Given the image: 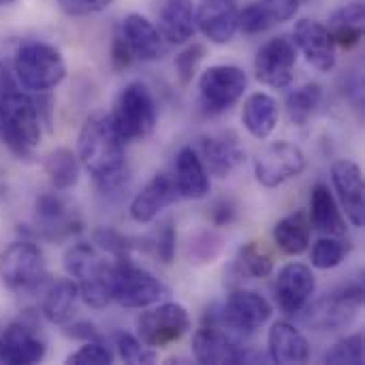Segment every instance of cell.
<instances>
[{
    "mask_svg": "<svg viewBox=\"0 0 365 365\" xmlns=\"http://www.w3.org/2000/svg\"><path fill=\"white\" fill-rule=\"evenodd\" d=\"M190 314L178 302H165L137 319V336L152 349H165L190 331Z\"/></svg>",
    "mask_w": 365,
    "mask_h": 365,
    "instance_id": "11",
    "label": "cell"
},
{
    "mask_svg": "<svg viewBox=\"0 0 365 365\" xmlns=\"http://www.w3.org/2000/svg\"><path fill=\"white\" fill-rule=\"evenodd\" d=\"M111 118L124 141L148 139L158 124V107L154 94L141 81L126 83L118 94Z\"/></svg>",
    "mask_w": 365,
    "mask_h": 365,
    "instance_id": "6",
    "label": "cell"
},
{
    "mask_svg": "<svg viewBox=\"0 0 365 365\" xmlns=\"http://www.w3.org/2000/svg\"><path fill=\"white\" fill-rule=\"evenodd\" d=\"M274 272L272 255L257 242L242 246L231 265V274L237 280H263Z\"/></svg>",
    "mask_w": 365,
    "mask_h": 365,
    "instance_id": "34",
    "label": "cell"
},
{
    "mask_svg": "<svg viewBox=\"0 0 365 365\" xmlns=\"http://www.w3.org/2000/svg\"><path fill=\"white\" fill-rule=\"evenodd\" d=\"M293 43L297 51H302V56L308 60V64L314 66L319 73H329L336 68V43L325 24L310 17L299 19L293 30Z\"/></svg>",
    "mask_w": 365,
    "mask_h": 365,
    "instance_id": "19",
    "label": "cell"
},
{
    "mask_svg": "<svg viewBox=\"0 0 365 365\" xmlns=\"http://www.w3.org/2000/svg\"><path fill=\"white\" fill-rule=\"evenodd\" d=\"M15 77L28 92H49L66 77V62L60 49L43 41L24 43L13 58Z\"/></svg>",
    "mask_w": 365,
    "mask_h": 365,
    "instance_id": "4",
    "label": "cell"
},
{
    "mask_svg": "<svg viewBox=\"0 0 365 365\" xmlns=\"http://www.w3.org/2000/svg\"><path fill=\"white\" fill-rule=\"evenodd\" d=\"M325 364L361 365L364 364V334H353L336 342L323 357Z\"/></svg>",
    "mask_w": 365,
    "mask_h": 365,
    "instance_id": "39",
    "label": "cell"
},
{
    "mask_svg": "<svg viewBox=\"0 0 365 365\" xmlns=\"http://www.w3.org/2000/svg\"><path fill=\"white\" fill-rule=\"evenodd\" d=\"M111 299L122 308H150L169 295V289L150 272L133 265L130 261H113L109 276Z\"/></svg>",
    "mask_w": 365,
    "mask_h": 365,
    "instance_id": "7",
    "label": "cell"
},
{
    "mask_svg": "<svg viewBox=\"0 0 365 365\" xmlns=\"http://www.w3.org/2000/svg\"><path fill=\"white\" fill-rule=\"evenodd\" d=\"M113 259H105L103 250L94 244L77 242L64 252V269L77 282L81 302L90 308H105L111 302L109 276Z\"/></svg>",
    "mask_w": 365,
    "mask_h": 365,
    "instance_id": "3",
    "label": "cell"
},
{
    "mask_svg": "<svg viewBox=\"0 0 365 365\" xmlns=\"http://www.w3.org/2000/svg\"><path fill=\"white\" fill-rule=\"evenodd\" d=\"M192 355L199 364L214 365H235V364H257L263 361L261 355L244 349L235 336H231L218 321L216 312L212 310L205 314V323L192 336Z\"/></svg>",
    "mask_w": 365,
    "mask_h": 365,
    "instance_id": "8",
    "label": "cell"
},
{
    "mask_svg": "<svg viewBox=\"0 0 365 365\" xmlns=\"http://www.w3.org/2000/svg\"><path fill=\"white\" fill-rule=\"evenodd\" d=\"M133 62H135V58L130 56L128 47L124 45V41H122L120 34L115 32L113 43H111V64H113V68H115V71H126Z\"/></svg>",
    "mask_w": 365,
    "mask_h": 365,
    "instance_id": "47",
    "label": "cell"
},
{
    "mask_svg": "<svg viewBox=\"0 0 365 365\" xmlns=\"http://www.w3.org/2000/svg\"><path fill=\"white\" fill-rule=\"evenodd\" d=\"M124 139L118 133L111 113L96 111L86 118L77 137V158L81 169L92 175L101 195H118L128 184V165Z\"/></svg>",
    "mask_w": 365,
    "mask_h": 365,
    "instance_id": "1",
    "label": "cell"
},
{
    "mask_svg": "<svg viewBox=\"0 0 365 365\" xmlns=\"http://www.w3.org/2000/svg\"><path fill=\"white\" fill-rule=\"evenodd\" d=\"M323 101V88L314 81H308L287 94V115L291 124L304 126L310 122L314 111Z\"/></svg>",
    "mask_w": 365,
    "mask_h": 365,
    "instance_id": "35",
    "label": "cell"
},
{
    "mask_svg": "<svg viewBox=\"0 0 365 365\" xmlns=\"http://www.w3.org/2000/svg\"><path fill=\"white\" fill-rule=\"evenodd\" d=\"M178 199L173 178L169 173H156L130 201V218L139 225H150Z\"/></svg>",
    "mask_w": 365,
    "mask_h": 365,
    "instance_id": "23",
    "label": "cell"
},
{
    "mask_svg": "<svg viewBox=\"0 0 365 365\" xmlns=\"http://www.w3.org/2000/svg\"><path fill=\"white\" fill-rule=\"evenodd\" d=\"M203 58H205V45L203 43H190L188 47H184L175 56V60H173L175 75H178V79H180V83L184 88L192 83V79L197 75V68L203 62Z\"/></svg>",
    "mask_w": 365,
    "mask_h": 365,
    "instance_id": "41",
    "label": "cell"
},
{
    "mask_svg": "<svg viewBox=\"0 0 365 365\" xmlns=\"http://www.w3.org/2000/svg\"><path fill=\"white\" fill-rule=\"evenodd\" d=\"M297 66V47L287 34L274 36L261 45L255 58V75L263 86L282 90L291 86Z\"/></svg>",
    "mask_w": 365,
    "mask_h": 365,
    "instance_id": "14",
    "label": "cell"
},
{
    "mask_svg": "<svg viewBox=\"0 0 365 365\" xmlns=\"http://www.w3.org/2000/svg\"><path fill=\"white\" fill-rule=\"evenodd\" d=\"M0 353H2V364H41L47 355V342L36 325L26 321H13L0 331Z\"/></svg>",
    "mask_w": 365,
    "mask_h": 365,
    "instance_id": "16",
    "label": "cell"
},
{
    "mask_svg": "<svg viewBox=\"0 0 365 365\" xmlns=\"http://www.w3.org/2000/svg\"><path fill=\"white\" fill-rule=\"evenodd\" d=\"M175 242H178V235H175V227H173V218H167L163 220L154 235L150 237V248L152 252L156 255V259L165 265H171L173 259H175Z\"/></svg>",
    "mask_w": 365,
    "mask_h": 365,
    "instance_id": "42",
    "label": "cell"
},
{
    "mask_svg": "<svg viewBox=\"0 0 365 365\" xmlns=\"http://www.w3.org/2000/svg\"><path fill=\"white\" fill-rule=\"evenodd\" d=\"M280 120V105L267 92H255L244 101L242 122L255 139H267Z\"/></svg>",
    "mask_w": 365,
    "mask_h": 365,
    "instance_id": "30",
    "label": "cell"
},
{
    "mask_svg": "<svg viewBox=\"0 0 365 365\" xmlns=\"http://www.w3.org/2000/svg\"><path fill=\"white\" fill-rule=\"evenodd\" d=\"M222 252V235L216 233L214 229L199 231L192 235L188 244V261L192 265H207L214 263Z\"/></svg>",
    "mask_w": 365,
    "mask_h": 365,
    "instance_id": "38",
    "label": "cell"
},
{
    "mask_svg": "<svg viewBox=\"0 0 365 365\" xmlns=\"http://www.w3.org/2000/svg\"><path fill=\"white\" fill-rule=\"evenodd\" d=\"M64 327V334L73 340H81V342H90V340H101V334L98 329L90 323V321H71Z\"/></svg>",
    "mask_w": 365,
    "mask_h": 365,
    "instance_id": "45",
    "label": "cell"
},
{
    "mask_svg": "<svg viewBox=\"0 0 365 365\" xmlns=\"http://www.w3.org/2000/svg\"><path fill=\"white\" fill-rule=\"evenodd\" d=\"M158 32L169 45H182L195 38V4L192 0H163L158 9Z\"/></svg>",
    "mask_w": 365,
    "mask_h": 365,
    "instance_id": "26",
    "label": "cell"
},
{
    "mask_svg": "<svg viewBox=\"0 0 365 365\" xmlns=\"http://www.w3.org/2000/svg\"><path fill=\"white\" fill-rule=\"evenodd\" d=\"M267 353L274 364H306L310 359V342L295 325L278 321L269 329Z\"/></svg>",
    "mask_w": 365,
    "mask_h": 365,
    "instance_id": "28",
    "label": "cell"
},
{
    "mask_svg": "<svg viewBox=\"0 0 365 365\" xmlns=\"http://www.w3.org/2000/svg\"><path fill=\"white\" fill-rule=\"evenodd\" d=\"M364 2L355 0V2H349L344 6H340L338 11H334L331 17H329L327 30H329L336 47L353 49L355 45H359L361 38H364Z\"/></svg>",
    "mask_w": 365,
    "mask_h": 365,
    "instance_id": "31",
    "label": "cell"
},
{
    "mask_svg": "<svg viewBox=\"0 0 365 365\" xmlns=\"http://www.w3.org/2000/svg\"><path fill=\"white\" fill-rule=\"evenodd\" d=\"M317 291V278L312 267L304 263H289L278 272L274 297L278 308L293 317L304 312V308L310 304L312 295Z\"/></svg>",
    "mask_w": 365,
    "mask_h": 365,
    "instance_id": "17",
    "label": "cell"
},
{
    "mask_svg": "<svg viewBox=\"0 0 365 365\" xmlns=\"http://www.w3.org/2000/svg\"><path fill=\"white\" fill-rule=\"evenodd\" d=\"M94 244L103 252H107L113 261H130V252L135 248V244L126 235L109 227H101L94 231Z\"/></svg>",
    "mask_w": 365,
    "mask_h": 365,
    "instance_id": "40",
    "label": "cell"
},
{
    "mask_svg": "<svg viewBox=\"0 0 365 365\" xmlns=\"http://www.w3.org/2000/svg\"><path fill=\"white\" fill-rule=\"evenodd\" d=\"M331 180L349 222L355 229H361L365 225V184L359 165L353 160H336Z\"/></svg>",
    "mask_w": 365,
    "mask_h": 365,
    "instance_id": "21",
    "label": "cell"
},
{
    "mask_svg": "<svg viewBox=\"0 0 365 365\" xmlns=\"http://www.w3.org/2000/svg\"><path fill=\"white\" fill-rule=\"evenodd\" d=\"M302 0H255L246 4L237 15V30L255 36L267 32L276 24L293 19L299 11Z\"/></svg>",
    "mask_w": 365,
    "mask_h": 365,
    "instance_id": "24",
    "label": "cell"
},
{
    "mask_svg": "<svg viewBox=\"0 0 365 365\" xmlns=\"http://www.w3.org/2000/svg\"><path fill=\"white\" fill-rule=\"evenodd\" d=\"M248 88V75L233 64H216L201 73L199 94L205 113L220 115L237 105Z\"/></svg>",
    "mask_w": 365,
    "mask_h": 365,
    "instance_id": "10",
    "label": "cell"
},
{
    "mask_svg": "<svg viewBox=\"0 0 365 365\" xmlns=\"http://www.w3.org/2000/svg\"><path fill=\"white\" fill-rule=\"evenodd\" d=\"M115 355L103 340H90L83 342L75 353L66 357V364L71 365H109L113 364Z\"/></svg>",
    "mask_w": 365,
    "mask_h": 365,
    "instance_id": "43",
    "label": "cell"
},
{
    "mask_svg": "<svg viewBox=\"0 0 365 365\" xmlns=\"http://www.w3.org/2000/svg\"><path fill=\"white\" fill-rule=\"evenodd\" d=\"M43 169L47 173V180L53 190L66 192L77 186L79 173H81V163L77 154L68 148H56L45 154L43 158Z\"/></svg>",
    "mask_w": 365,
    "mask_h": 365,
    "instance_id": "33",
    "label": "cell"
},
{
    "mask_svg": "<svg viewBox=\"0 0 365 365\" xmlns=\"http://www.w3.org/2000/svg\"><path fill=\"white\" fill-rule=\"evenodd\" d=\"M81 304V293L77 282L68 278H56L53 282L47 284L41 312L51 325H66L75 319L77 310Z\"/></svg>",
    "mask_w": 365,
    "mask_h": 365,
    "instance_id": "27",
    "label": "cell"
},
{
    "mask_svg": "<svg viewBox=\"0 0 365 365\" xmlns=\"http://www.w3.org/2000/svg\"><path fill=\"white\" fill-rule=\"evenodd\" d=\"M361 308H364V287L349 284L306 306L304 323L314 331H336L351 325Z\"/></svg>",
    "mask_w": 365,
    "mask_h": 365,
    "instance_id": "9",
    "label": "cell"
},
{
    "mask_svg": "<svg viewBox=\"0 0 365 365\" xmlns=\"http://www.w3.org/2000/svg\"><path fill=\"white\" fill-rule=\"evenodd\" d=\"M310 227L325 235H346V218L327 184H314L310 192Z\"/></svg>",
    "mask_w": 365,
    "mask_h": 365,
    "instance_id": "29",
    "label": "cell"
},
{
    "mask_svg": "<svg viewBox=\"0 0 365 365\" xmlns=\"http://www.w3.org/2000/svg\"><path fill=\"white\" fill-rule=\"evenodd\" d=\"M113 346L124 364L133 365H150L156 364L158 351L148 346L139 340V336H133L128 331H115L113 334Z\"/></svg>",
    "mask_w": 365,
    "mask_h": 365,
    "instance_id": "37",
    "label": "cell"
},
{
    "mask_svg": "<svg viewBox=\"0 0 365 365\" xmlns=\"http://www.w3.org/2000/svg\"><path fill=\"white\" fill-rule=\"evenodd\" d=\"M272 319V306L267 299L255 291L237 289L233 291L225 306L216 312V321L235 338H246L257 334Z\"/></svg>",
    "mask_w": 365,
    "mask_h": 365,
    "instance_id": "12",
    "label": "cell"
},
{
    "mask_svg": "<svg viewBox=\"0 0 365 365\" xmlns=\"http://www.w3.org/2000/svg\"><path fill=\"white\" fill-rule=\"evenodd\" d=\"M111 2L113 0H58V6L71 17H83L105 11Z\"/></svg>",
    "mask_w": 365,
    "mask_h": 365,
    "instance_id": "44",
    "label": "cell"
},
{
    "mask_svg": "<svg viewBox=\"0 0 365 365\" xmlns=\"http://www.w3.org/2000/svg\"><path fill=\"white\" fill-rule=\"evenodd\" d=\"M118 34L128 47L135 62H156L169 53V43L160 36L158 28L141 13H128L120 21Z\"/></svg>",
    "mask_w": 365,
    "mask_h": 365,
    "instance_id": "18",
    "label": "cell"
},
{
    "mask_svg": "<svg viewBox=\"0 0 365 365\" xmlns=\"http://www.w3.org/2000/svg\"><path fill=\"white\" fill-rule=\"evenodd\" d=\"M34 216H36V235L60 242L77 235L83 227L79 212L68 205L58 190L43 192L34 201Z\"/></svg>",
    "mask_w": 365,
    "mask_h": 365,
    "instance_id": "15",
    "label": "cell"
},
{
    "mask_svg": "<svg viewBox=\"0 0 365 365\" xmlns=\"http://www.w3.org/2000/svg\"><path fill=\"white\" fill-rule=\"evenodd\" d=\"M237 15L235 0H201L195 9V24L210 43L227 45L237 34Z\"/></svg>",
    "mask_w": 365,
    "mask_h": 365,
    "instance_id": "22",
    "label": "cell"
},
{
    "mask_svg": "<svg viewBox=\"0 0 365 365\" xmlns=\"http://www.w3.org/2000/svg\"><path fill=\"white\" fill-rule=\"evenodd\" d=\"M0 364H2V353H0Z\"/></svg>",
    "mask_w": 365,
    "mask_h": 365,
    "instance_id": "49",
    "label": "cell"
},
{
    "mask_svg": "<svg viewBox=\"0 0 365 365\" xmlns=\"http://www.w3.org/2000/svg\"><path fill=\"white\" fill-rule=\"evenodd\" d=\"M312 227L304 212L289 214L280 218L274 227V242L289 257H299L310 248Z\"/></svg>",
    "mask_w": 365,
    "mask_h": 365,
    "instance_id": "32",
    "label": "cell"
},
{
    "mask_svg": "<svg viewBox=\"0 0 365 365\" xmlns=\"http://www.w3.org/2000/svg\"><path fill=\"white\" fill-rule=\"evenodd\" d=\"M171 178L175 182L180 199L201 201L210 195V188H212L210 173L192 145H186L178 152Z\"/></svg>",
    "mask_w": 365,
    "mask_h": 365,
    "instance_id": "25",
    "label": "cell"
},
{
    "mask_svg": "<svg viewBox=\"0 0 365 365\" xmlns=\"http://www.w3.org/2000/svg\"><path fill=\"white\" fill-rule=\"evenodd\" d=\"M306 169V154L291 141L267 143L255 158L257 182L265 188L282 186L284 182L299 178Z\"/></svg>",
    "mask_w": 365,
    "mask_h": 365,
    "instance_id": "13",
    "label": "cell"
},
{
    "mask_svg": "<svg viewBox=\"0 0 365 365\" xmlns=\"http://www.w3.org/2000/svg\"><path fill=\"white\" fill-rule=\"evenodd\" d=\"M201 156L210 175L227 178L231 175L244 160L246 152L240 145L235 133H218V135H203L199 137L197 145H192Z\"/></svg>",
    "mask_w": 365,
    "mask_h": 365,
    "instance_id": "20",
    "label": "cell"
},
{
    "mask_svg": "<svg viewBox=\"0 0 365 365\" xmlns=\"http://www.w3.org/2000/svg\"><path fill=\"white\" fill-rule=\"evenodd\" d=\"M17 0H0V6H11V4H15Z\"/></svg>",
    "mask_w": 365,
    "mask_h": 365,
    "instance_id": "48",
    "label": "cell"
},
{
    "mask_svg": "<svg viewBox=\"0 0 365 365\" xmlns=\"http://www.w3.org/2000/svg\"><path fill=\"white\" fill-rule=\"evenodd\" d=\"M212 225L214 227H231L237 220V205L233 201H220L216 203V207L212 210Z\"/></svg>",
    "mask_w": 365,
    "mask_h": 365,
    "instance_id": "46",
    "label": "cell"
},
{
    "mask_svg": "<svg viewBox=\"0 0 365 365\" xmlns=\"http://www.w3.org/2000/svg\"><path fill=\"white\" fill-rule=\"evenodd\" d=\"M351 246L344 237L340 235H325L321 240L314 242L312 250H310V261H312V267L317 269H336L338 265L344 263L346 255H349Z\"/></svg>",
    "mask_w": 365,
    "mask_h": 365,
    "instance_id": "36",
    "label": "cell"
},
{
    "mask_svg": "<svg viewBox=\"0 0 365 365\" xmlns=\"http://www.w3.org/2000/svg\"><path fill=\"white\" fill-rule=\"evenodd\" d=\"M45 280V255L32 240H17L0 250V284L4 289L26 295L41 289Z\"/></svg>",
    "mask_w": 365,
    "mask_h": 365,
    "instance_id": "5",
    "label": "cell"
},
{
    "mask_svg": "<svg viewBox=\"0 0 365 365\" xmlns=\"http://www.w3.org/2000/svg\"><path fill=\"white\" fill-rule=\"evenodd\" d=\"M43 137L41 103L9 88L0 96V139L19 158H30Z\"/></svg>",
    "mask_w": 365,
    "mask_h": 365,
    "instance_id": "2",
    "label": "cell"
}]
</instances>
